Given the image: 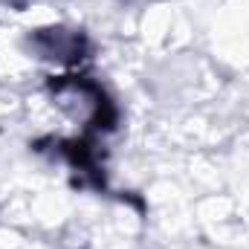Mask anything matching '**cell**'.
<instances>
[{
	"mask_svg": "<svg viewBox=\"0 0 249 249\" xmlns=\"http://www.w3.org/2000/svg\"><path fill=\"white\" fill-rule=\"evenodd\" d=\"M32 44L44 53V58H58V61H70L75 55L81 58L84 53V35L67 29H41L35 32Z\"/></svg>",
	"mask_w": 249,
	"mask_h": 249,
	"instance_id": "obj_1",
	"label": "cell"
}]
</instances>
